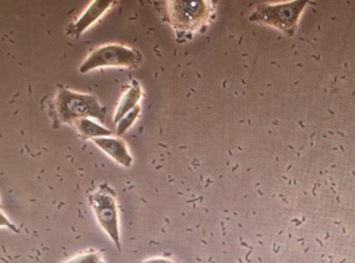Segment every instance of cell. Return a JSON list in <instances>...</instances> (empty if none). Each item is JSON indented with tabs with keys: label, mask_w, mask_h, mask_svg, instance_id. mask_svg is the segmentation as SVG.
I'll return each mask as SVG.
<instances>
[{
	"label": "cell",
	"mask_w": 355,
	"mask_h": 263,
	"mask_svg": "<svg viewBox=\"0 0 355 263\" xmlns=\"http://www.w3.org/2000/svg\"><path fill=\"white\" fill-rule=\"evenodd\" d=\"M304 1L279 3V4H261L250 15L252 22L263 23L275 27L283 32H295L297 21L302 13Z\"/></svg>",
	"instance_id": "5"
},
{
	"label": "cell",
	"mask_w": 355,
	"mask_h": 263,
	"mask_svg": "<svg viewBox=\"0 0 355 263\" xmlns=\"http://www.w3.org/2000/svg\"><path fill=\"white\" fill-rule=\"evenodd\" d=\"M52 111L61 124H75L83 119H105V108L96 97L67 88H60L56 92L52 101Z\"/></svg>",
	"instance_id": "1"
},
{
	"label": "cell",
	"mask_w": 355,
	"mask_h": 263,
	"mask_svg": "<svg viewBox=\"0 0 355 263\" xmlns=\"http://www.w3.org/2000/svg\"><path fill=\"white\" fill-rule=\"evenodd\" d=\"M88 200L90 207L94 211L96 221L116 247L121 249L119 205L113 188L104 183L88 196Z\"/></svg>",
	"instance_id": "4"
},
{
	"label": "cell",
	"mask_w": 355,
	"mask_h": 263,
	"mask_svg": "<svg viewBox=\"0 0 355 263\" xmlns=\"http://www.w3.org/2000/svg\"><path fill=\"white\" fill-rule=\"evenodd\" d=\"M141 113V105L139 107H136L135 110H132L131 112L127 113L126 116L122 119V120L119 121V124H117V134L119 135H122V134H125L128 128L132 126L133 124H135V121L139 119V116H140Z\"/></svg>",
	"instance_id": "10"
},
{
	"label": "cell",
	"mask_w": 355,
	"mask_h": 263,
	"mask_svg": "<svg viewBox=\"0 0 355 263\" xmlns=\"http://www.w3.org/2000/svg\"><path fill=\"white\" fill-rule=\"evenodd\" d=\"M64 263H104L103 257L94 249H90L88 252H84L82 255L71 258L70 261Z\"/></svg>",
	"instance_id": "11"
},
{
	"label": "cell",
	"mask_w": 355,
	"mask_h": 263,
	"mask_svg": "<svg viewBox=\"0 0 355 263\" xmlns=\"http://www.w3.org/2000/svg\"><path fill=\"white\" fill-rule=\"evenodd\" d=\"M76 130L80 133V135L85 139H98V137H107L112 136V131L108 128H103L102 125L96 124L90 119H83V120L76 121L74 124Z\"/></svg>",
	"instance_id": "9"
},
{
	"label": "cell",
	"mask_w": 355,
	"mask_h": 263,
	"mask_svg": "<svg viewBox=\"0 0 355 263\" xmlns=\"http://www.w3.org/2000/svg\"><path fill=\"white\" fill-rule=\"evenodd\" d=\"M92 142L96 144L101 151H103L110 158L113 159L116 163H119V166L126 167V168L132 166V155L130 154L125 142H122L119 137L107 136V137L93 139Z\"/></svg>",
	"instance_id": "7"
},
{
	"label": "cell",
	"mask_w": 355,
	"mask_h": 263,
	"mask_svg": "<svg viewBox=\"0 0 355 263\" xmlns=\"http://www.w3.org/2000/svg\"><path fill=\"white\" fill-rule=\"evenodd\" d=\"M145 263H173L171 261H168V260H163V258H155V260H150V261H146Z\"/></svg>",
	"instance_id": "12"
},
{
	"label": "cell",
	"mask_w": 355,
	"mask_h": 263,
	"mask_svg": "<svg viewBox=\"0 0 355 263\" xmlns=\"http://www.w3.org/2000/svg\"><path fill=\"white\" fill-rule=\"evenodd\" d=\"M116 6V1H103L96 0L89 3L88 7L84 10V13L75 21L67 30V33L73 37L82 36L85 31H88L94 23L98 22L112 7Z\"/></svg>",
	"instance_id": "6"
},
{
	"label": "cell",
	"mask_w": 355,
	"mask_h": 263,
	"mask_svg": "<svg viewBox=\"0 0 355 263\" xmlns=\"http://www.w3.org/2000/svg\"><path fill=\"white\" fill-rule=\"evenodd\" d=\"M142 96H144V92L141 88V84L136 79H132L130 85L127 87V90H125V93L122 94L119 105L116 108V113H114L116 125L126 116L127 113L131 112L136 107L140 105Z\"/></svg>",
	"instance_id": "8"
},
{
	"label": "cell",
	"mask_w": 355,
	"mask_h": 263,
	"mask_svg": "<svg viewBox=\"0 0 355 263\" xmlns=\"http://www.w3.org/2000/svg\"><path fill=\"white\" fill-rule=\"evenodd\" d=\"M166 15L178 38H191L193 33L206 27L214 15V3L200 1H166Z\"/></svg>",
	"instance_id": "2"
},
{
	"label": "cell",
	"mask_w": 355,
	"mask_h": 263,
	"mask_svg": "<svg viewBox=\"0 0 355 263\" xmlns=\"http://www.w3.org/2000/svg\"><path fill=\"white\" fill-rule=\"evenodd\" d=\"M144 61V56L140 51L119 45V44H108L99 46L96 50L89 53L87 59L83 61L79 71L87 74L101 68H137Z\"/></svg>",
	"instance_id": "3"
}]
</instances>
